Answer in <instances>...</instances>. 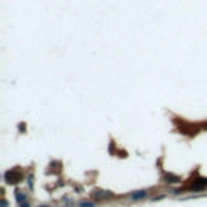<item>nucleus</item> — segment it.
<instances>
[{
    "label": "nucleus",
    "mask_w": 207,
    "mask_h": 207,
    "mask_svg": "<svg viewBox=\"0 0 207 207\" xmlns=\"http://www.w3.org/2000/svg\"><path fill=\"white\" fill-rule=\"evenodd\" d=\"M144 196H146V191H138V193H134L131 197L133 199H139V197H144Z\"/></svg>",
    "instance_id": "f257e3e1"
},
{
    "label": "nucleus",
    "mask_w": 207,
    "mask_h": 207,
    "mask_svg": "<svg viewBox=\"0 0 207 207\" xmlns=\"http://www.w3.org/2000/svg\"><path fill=\"white\" fill-rule=\"evenodd\" d=\"M42 207H47V206H42Z\"/></svg>",
    "instance_id": "f03ea898"
}]
</instances>
